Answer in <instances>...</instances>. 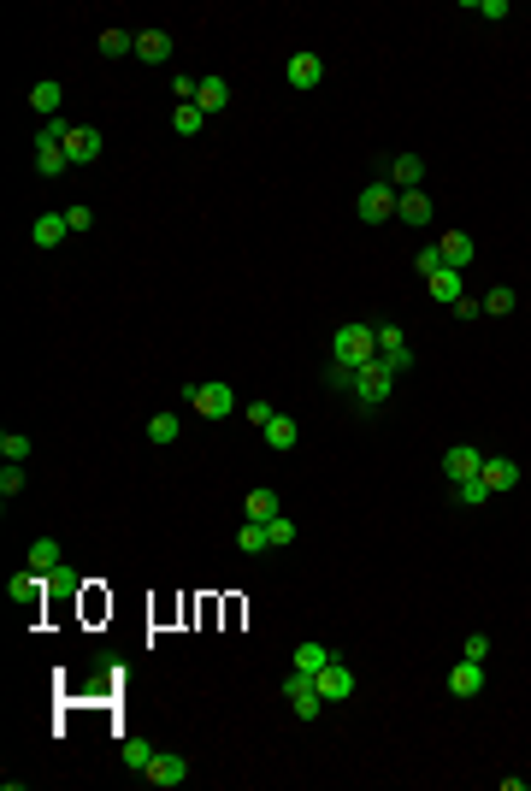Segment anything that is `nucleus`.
Segmentation results:
<instances>
[{
	"mask_svg": "<svg viewBox=\"0 0 531 791\" xmlns=\"http://www.w3.org/2000/svg\"><path fill=\"white\" fill-rule=\"evenodd\" d=\"M366 360H378V325H360V319H349V325H337V337H331V367H366Z\"/></svg>",
	"mask_w": 531,
	"mask_h": 791,
	"instance_id": "obj_1",
	"label": "nucleus"
},
{
	"mask_svg": "<svg viewBox=\"0 0 531 791\" xmlns=\"http://www.w3.org/2000/svg\"><path fill=\"white\" fill-rule=\"evenodd\" d=\"M183 408L201 413V420H231V413H236V390H231V384H219V379L183 384Z\"/></svg>",
	"mask_w": 531,
	"mask_h": 791,
	"instance_id": "obj_2",
	"label": "nucleus"
},
{
	"mask_svg": "<svg viewBox=\"0 0 531 791\" xmlns=\"http://www.w3.org/2000/svg\"><path fill=\"white\" fill-rule=\"evenodd\" d=\"M390 390H396V372H390L384 360H366V367H354L349 396L360 401V408H378V401H390Z\"/></svg>",
	"mask_w": 531,
	"mask_h": 791,
	"instance_id": "obj_3",
	"label": "nucleus"
},
{
	"mask_svg": "<svg viewBox=\"0 0 531 791\" xmlns=\"http://www.w3.org/2000/svg\"><path fill=\"white\" fill-rule=\"evenodd\" d=\"M284 703L296 709V721H319V714H325L319 685H313L307 673H296V668H289V680H284Z\"/></svg>",
	"mask_w": 531,
	"mask_h": 791,
	"instance_id": "obj_4",
	"label": "nucleus"
},
{
	"mask_svg": "<svg viewBox=\"0 0 531 791\" xmlns=\"http://www.w3.org/2000/svg\"><path fill=\"white\" fill-rule=\"evenodd\" d=\"M396 183H390V178H378V183H366V190H360V201H354V213H360V219L366 224H384L390 219V213H396Z\"/></svg>",
	"mask_w": 531,
	"mask_h": 791,
	"instance_id": "obj_5",
	"label": "nucleus"
},
{
	"mask_svg": "<svg viewBox=\"0 0 531 791\" xmlns=\"http://www.w3.org/2000/svg\"><path fill=\"white\" fill-rule=\"evenodd\" d=\"M478 473H484V449H478V443L442 449V479H449V484H466V479H478Z\"/></svg>",
	"mask_w": 531,
	"mask_h": 791,
	"instance_id": "obj_6",
	"label": "nucleus"
},
{
	"mask_svg": "<svg viewBox=\"0 0 531 791\" xmlns=\"http://www.w3.org/2000/svg\"><path fill=\"white\" fill-rule=\"evenodd\" d=\"M284 83H289L296 95L319 89V83H325V59H319V54H307V47H301V54H289V66H284Z\"/></svg>",
	"mask_w": 531,
	"mask_h": 791,
	"instance_id": "obj_7",
	"label": "nucleus"
},
{
	"mask_svg": "<svg viewBox=\"0 0 531 791\" xmlns=\"http://www.w3.org/2000/svg\"><path fill=\"white\" fill-rule=\"evenodd\" d=\"M142 780H148V786H160V791H172V786H183V780H189V762L177 756V750H154V762L142 768Z\"/></svg>",
	"mask_w": 531,
	"mask_h": 791,
	"instance_id": "obj_8",
	"label": "nucleus"
},
{
	"mask_svg": "<svg viewBox=\"0 0 531 791\" xmlns=\"http://www.w3.org/2000/svg\"><path fill=\"white\" fill-rule=\"evenodd\" d=\"M378 360H384L390 372L413 367V349H408V337H401V325H378Z\"/></svg>",
	"mask_w": 531,
	"mask_h": 791,
	"instance_id": "obj_9",
	"label": "nucleus"
},
{
	"mask_svg": "<svg viewBox=\"0 0 531 791\" xmlns=\"http://www.w3.org/2000/svg\"><path fill=\"white\" fill-rule=\"evenodd\" d=\"M313 685H319V697H325V703H349V697H354V673L343 668V661L319 668V673H313Z\"/></svg>",
	"mask_w": 531,
	"mask_h": 791,
	"instance_id": "obj_10",
	"label": "nucleus"
},
{
	"mask_svg": "<svg viewBox=\"0 0 531 791\" xmlns=\"http://www.w3.org/2000/svg\"><path fill=\"white\" fill-rule=\"evenodd\" d=\"M449 692L454 697H461V703H473L478 692H484V661H454V668H449Z\"/></svg>",
	"mask_w": 531,
	"mask_h": 791,
	"instance_id": "obj_11",
	"label": "nucleus"
},
{
	"mask_svg": "<svg viewBox=\"0 0 531 791\" xmlns=\"http://www.w3.org/2000/svg\"><path fill=\"white\" fill-rule=\"evenodd\" d=\"M66 160H71V166H88V160H100V130H95V124H71Z\"/></svg>",
	"mask_w": 531,
	"mask_h": 791,
	"instance_id": "obj_12",
	"label": "nucleus"
},
{
	"mask_svg": "<svg viewBox=\"0 0 531 791\" xmlns=\"http://www.w3.org/2000/svg\"><path fill=\"white\" fill-rule=\"evenodd\" d=\"M478 479L490 484V496L514 491V484H520V461H514V455H484V473H478Z\"/></svg>",
	"mask_w": 531,
	"mask_h": 791,
	"instance_id": "obj_13",
	"label": "nucleus"
},
{
	"mask_svg": "<svg viewBox=\"0 0 531 791\" xmlns=\"http://www.w3.org/2000/svg\"><path fill=\"white\" fill-rule=\"evenodd\" d=\"M437 255H442V266L466 272V266H473V260H478V248H473V236H466V231H449V236H442V243H437Z\"/></svg>",
	"mask_w": 531,
	"mask_h": 791,
	"instance_id": "obj_14",
	"label": "nucleus"
},
{
	"mask_svg": "<svg viewBox=\"0 0 531 791\" xmlns=\"http://www.w3.org/2000/svg\"><path fill=\"white\" fill-rule=\"evenodd\" d=\"M390 183H396V195L420 190V183H425V160L420 154H396V160H390Z\"/></svg>",
	"mask_w": 531,
	"mask_h": 791,
	"instance_id": "obj_15",
	"label": "nucleus"
},
{
	"mask_svg": "<svg viewBox=\"0 0 531 791\" xmlns=\"http://www.w3.org/2000/svg\"><path fill=\"white\" fill-rule=\"evenodd\" d=\"M66 236H71L66 213H42V219L30 224V243H36V248H59V243H66Z\"/></svg>",
	"mask_w": 531,
	"mask_h": 791,
	"instance_id": "obj_16",
	"label": "nucleus"
},
{
	"mask_svg": "<svg viewBox=\"0 0 531 791\" xmlns=\"http://www.w3.org/2000/svg\"><path fill=\"white\" fill-rule=\"evenodd\" d=\"M42 585H54V579H47V573H36V567H24V573H12L6 597H12V602H24V609H36V597H42Z\"/></svg>",
	"mask_w": 531,
	"mask_h": 791,
	"instance_id": "obj_17",
	"label": "nucleus"
},
{
	"mask_svg": "<svg viewBox=\"0 0 531 791\" xmlns=\"http://www.w3.org/2000/svg\"><path fill=\"white\" fill-rule=\"evenodd\" d=\"M195 107L201 112H224V107H231V83H224V78H201L195 83Z\"/></svg>",
	"mask_w": 531,
	"mask_h": 791,
	"instance_id": "obj_18",
	"label": "nucleus"
},
{
	"mask_svg": "<svg viewBox=\"0 0 531 791\" xmlns=\"http://www.w3.org/2000/svg\"><path fill=\"white\" fill-rule=\"evenodd\" d=\"M425 290H432V301H449V307H454V301L466 296V284H461V272H454V266H442V272L425 278Z\"/></svg>",
	"mask_w": 531,
	"mask_h": 791,
	"instance_id": "obj_19",
	"label": "nucleus"
},
{
	"mask_svg": "<svg viewBox=\"0 0 531 791\" xmlns=\"http://www.w3.org/2000/svg\"><path fill=\"white\" fill-rule=\"evenodd\" d=\"M136 59L166 66V59H172V36H166V30H142V36H136Z\"/></svg>",
	"mask_w": 531,
	"mask_h": 791,
	"instance_id": "obj_20",
	"label": "nucleus"
},
{
	"mask_svg": "<svg viewBox=\"0 0 531 791\" xmlns=\"http://www.w3.org/2000/svg\"><path fill=\"white\" fill-rule=\"evenodd\" d=\"M331 650H325L319 644V638H307V644H296V673H307V680H313V673H319V668H331Z\"/></svg>",
	"mask_w": 531,
	"mask_h": 791,
	"instance_id": "obj_21",
	"label": "nucleus"
},
{
	"mask_svg": "<svg viewBox=\"0 0 531 791\" xmlns=\"http://www.w3.org/2000/svg\"><path fill=\"white\" fill-rule=\"evenodd\" d=\"M396 219H401V224H432V195H425V190H408V195L396 201Z\"/></svg>",
	"mask_w": 531,
	"mask_h": 791,
	"instance_id": "obj_22",
	"label": "nucleus"
},
{
	"mask_svg": "<svg viewBox=\"0 0 531 791\" xmlns=\"http://www.w3.org/2000/svg\"><path fill=\"white\" fill-rule=\"evenodd\" d=\"M277 514H284V508H277V491H248L243 496V520H277Z\"/></svg>",
	"mask_w": 531,
	"mask_h": 791,
	"instance_id": "obj_23",
	"label": "nucleus"
},
{
	"mask_svg": "<svg viewBox=\"0 0 531 791\" xmlns=\"http://www.w3.org/2000/svg\"><path fill=\"white\" fill-rule=\"evenodd\" d=\"M36 172H42V178H59V172H71L66 148H59V142H36Z\"/></svg>",
	"mask_w": 531,
	"mask_h": 791,
	"instance_id": "obj_24",
	"label": "nucleus"
},
{
	"mask_svg": "<svg viewBox=\"0 0 531 791\" xmlns=\"http://www.w3.org/2000/svg\"><path fill=\"white\" fill-rule=\"evenodd\" d=\"M59 561H66V556H59V544H54V537H36V544H30V556H24V567H36V573H54Z\"/></svg>",
	"mask_w": 531,
	"mask_h": 791,
	"instance_id": "obj_25",
	"label": "nucleus"
},
{
	"mask_svg": "<svg viewBox=\"0 0 531 791\" xmlns=\"http://www.w3.org/2000/svg\"><path fill=\"white\" fill-rule=\"evenodd\" d=\"M59 100H66V89H59L54 78H47V83H36V89H30V107H36V112H47V119H59Z\"/></svg>",
	"mask_w": 531,
	"mask_h": 791,
	"instance_id": "obj_26",
	"label": "nucleus"
},
{
	"mask_svg": "<svg viewBox=\"0 0 531 791\" xmlns=\"http://www.w3.org/2000/svg\"><path fill=\"white\" fill-rule=\"evenodd\" d=\"M266 449H277V455H284V449H296V420H289V413H277V420L266 425Z\"/></svg>",
	"mask_w": 531,
	"mask_h": 791,
	"instance_id": "obj_27",
	"label": "nucleus"
},
{
	"mask_svg": "<svg viewBox=\"0 0 531 791\" xmlns=\"http://www.w3.org/2000/svg\"><path fill=\"white\" fill-rule=\"evenodd\" d=\"M236 549H243V556H260V549H272L266 526H260V520H243V532H236Z\"/></svg>",
	"mask_w": 531,
	"mask_h": 791,
	"instance_id": "obj_28",
	"label": "nucleus"
},
{
	"mask_svg": "<svg viewBox=\"0 0 531 791\" xmlns=\"http://www.w3.org/2000/svg\"><path fill=\"white\" fill-rule=\"evenodd\" d=\"M119 756H124V768H136V774H142L148 762H154V744H148V738H124V744H119Z\"/></svg>",
	"mask_w": 531,
	"mask_h": 791,
	"instance_id": "obj_29",
	"label": "nucleus"
},
{
	"mask_svg": "<svg viewBox=\"0 0 531 791\" xmlns=\"http://www.w3.org/2000/svg\"><path fill=\"white\" fill-rule=\"evenodd\" d=\"M177 432H183L177 413H154V420H148V443H177Z\"/></svg>",
	"mask_w": 531,
	"mask_h": 791,
	"instance_id": "obj_30",
	"label": "nucleus"
},
{
	"mask_svg": "<svg viewBox=\"0 0 531 791\" xmlns=\"http://www.w3.org/2000/svg\"><path fill=\"white\" fill-rule=\"evenodd\" d=\"M100 54H107V59L136 54V36H130V30H100Z\"/></svg>",
	"mask_w": 531,
	"mask_h": 791,
	"instance_id": "obj_31",
	"label": "nucleus"
},
{
	"mask_svg": "<svg viewBox=\"0 0 531 791\" xmlns=\"http://www.w3.org/2000/svg\"><path fill=\"white\" fill-rule=\"evenodd\" d=\"M201 119H207V112H201L195 100H189V107H177V112H172V130H177V136H201Z\"/></svg>",
	"mask_w": 531,
	"mask_h": 791,
	"instance_id": "obj_32",
	"label": "nucleus"
},
{
	"mask_svg": "<svg viewBox=\"0 0 531 791\" xmlns=\"http://www.w3.org/2000/svg\"><path fill=\"white\" fill-rule=\"evenodd\" d=\"M514 307H520V296H514L508 284H496V290L484 296V313H490V319H502V313H514Z\"/></svg>",
	"mask_w": 531,
	"mask_h": 791,
	"instance_id": "obj_33",
	"label": "nucleus"
},
{
	"mask_svg": "<svg viewBox=\"0 0 531 791\" xmlns=\"http://www.w3.org/2000/svg\"><path fill=\"white\" fill-rule=\"evenodd\" d=\"M24 491V461H6V467H0V502H12Z\"/></svg>",
	"mask_w": 531,
	"mask_h": 791,
	"instance_id": "obj_34",
	"label": "nucleus"
},
{
	"mask_svg": "<svg viewBox=\"0 0 531 791\" xmlns=\"http://www.w3.org/2000/svg\"><path fill=\"white\" fill-rule=\"evenodd\" d=\"M454 496H461V508H484V502H490V484H484V479H466V484H454Z\"/></svg>",
	"mask_w": 531,
	"mask_h": 791,
	"instance_id": "obj_35",
	"label": "nucleus"
},
{
	"mask_svg": "<svg viewBox=\"0 0 531 791\" xmlns=\"http://www.w3.org/2000/svg\"><path fill=\"white\" fill-rule=\"evenodd\" d=\"M266 537H272V549L296 544V520H289V514H277V520H266Z\"/></svg>",
	"mask_w": 531,
	"mask_h": 791,
	"instance_id": "obj_36",
	"label": "nucleus"
},
{
	"mask_svg": "<svg viewBox=\"0 0 531 791\" xmlns=\"http://www.w3.org/2000/svg\"><path fill=\"white\" fill-rule=\"evenodd\" d=\"M30 455V437L24 432H0V461H24Z\"/></svg>",
	"mask_w": 531,
	"mask_h": 791,
	"instance_id": "obj_37",
	"label": "nucleus"
},
{
	"mask_svg": "<svg viewBox=\"0 0 531 791\" xmlns=\"http://www.w3.org/2000/svg\"><path fill=\"white\" fill-rule=\"evenodd\" d=\"M461 656H466V661H484V656H490V638H484V632H466Z\"/></svg>",
	"mask_w": 531,
	"mask_h": 791,
	"instance_id": "obj_38",
	"label": "nucleus"
},
{
	"mask_svg": "<svg viewBox=\"0 0 531 791\" xmlns=\"http://www.w3.org/2000/svg\"><path fill=\"white\" fill-rule=\"evenodd\" d=\"M195 83H201V78H189V71H177V78H172V95H177V107H189V100H195Z\"/></svg>",
	"mask_w": 531,
	"mask_h": 791,
	"instance_id": "obj_39",
	"label": "nucleus"
},
{
	"mask_svg": "<svg viewBox=\"0 0 531 791\" xmlns=\"http://www.w3.org/2000/svg\"><path fill=\"white\" fill-rule=\"evenodd\" d=\"M272 420H277V408H272V401H248V425H260V432H266Z\"/></svg>",
	"mask_w": 531,
	"mask_h": 791,
	"instance_id": "obj_40",
	"label": "nucleus"
},
{
	"mask_svg": "<svg viewBox=\"0 0 531 791\" xmlns=\"http://www.w3.org/2000/svg\"><path fill=\"white\" fill-rule=\"evenodd\" d=\"M413 266H420V278H432V272H442V255H437V248H420Z\"/></svg>",
	"mask_w": 531,
	"mask_h": 791,
	"instance_id": "obj_41",
	"label": "nucleus"
},
{
	"mask_svg": "<svg viewBox=\"0 0 531 791\" xmlns=\"http://www.w3.org/2000/svg\"><path fill=\"white\" fill-rule=\"evenodd\" d=\"M66 224H71V236H83L88 224H95V213H88V207H66Z\"/></svg>",
	"mask_w": 531,
	"mask_h": 791,
	"instance_id": "obj_42",
	"label": "nucleus"
},
{
	"mask_svg": "<svg viewBox=\"0 0 531 791\" xmlns=\"http://www.w3.org/2000/svg\"><path fill=\"white\" fill-rule=\"evenodd\" d=\"M466 6H473V12H484V18H508V0H466Z\"/></svg>",
	"mask_w": 531,
	"mask_h": 791,
	"instance_id": "obj_43",
	"label": "nucleus"
},
{
	"mask_svg": "<svg viewBox=\"0 0 531 791\" xmlns=\"http://www.w3.org/2000/svg\"><path fill=\"white\" fill-rule=\"evenodd\" d=\"M478 313H484V301H478V296H461V301H454V319H478Z\"/></svg>",
	"mask_w": 531,
	"mask_h": 791,
	"instance_id": "obj_44",
	"label": "nucleus"
}]
</instances>
